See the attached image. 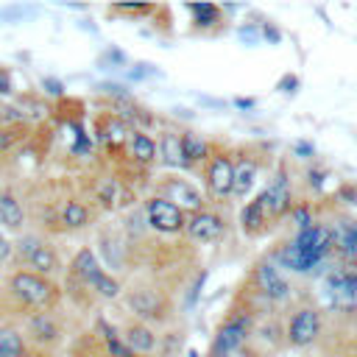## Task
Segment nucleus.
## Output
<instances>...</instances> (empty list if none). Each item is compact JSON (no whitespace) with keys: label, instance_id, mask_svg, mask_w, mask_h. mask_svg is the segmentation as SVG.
Returning a JSON list of instances; mask_svg holds the SVG:
<instances>
[{"label":"nucleus","instance_id":"1","mask_svg":"<svg viewBox=\"0 0 357 357\" xmlns=\"http://www.w3.org/2000/svg\"><path fill=\"white\" fill-rule=\"evenodd\" d=\"M8 287L28 307H47L56 298V284L47 282L45 276L33 273V271H17V273H11Z\"/></svg>","mask_w":357,"mask_h":357},{"label":"nucleus","instance_id":"2","mask_svg":"<svg viewBox=\"0 0 357 357\" xmlns=\"http://www.w3.org/2000/svg\"><path fill=\"white\" fill-rule=\"evenodd\" d=\"M145 212H148V223L162 234H176V231L184 229V212L176 204H170L167 198H162V195L151 198L145 204Z\"/></svg>","mask_w":357,"mask_h":357},{"label":"nucleus","instance_id":"3","mask_svg":"<svg viewBox=\"0 0 357 357\" xmlns=\"http://www.w3.org/2000/svg\"><path fill=\"white\" fill-rule=\"evenodd\" d=\"M318 329H321L318 312L312 307H301L293 312V318L287 324V337L293 346H310L318 337Z\"/></svg>","mask_w":357,"mask_h":357},{"label":"nucleus","instance_id":"4","mask_svg":"<svg viewBox=\"0 0 357 357\" xmlns=\"http://www.w3.org/2000/svg\"><path fill=\"white\" fill-rule=\"evenodd\" d=\"M251 321L245 315H231L229 321H223L215 332V340H212V349L215 351H223V354H234L240 346H243V337L248 332Z\"/></svg>","mask_w":357,"mask_h":357},{"label":"nucleus","instance_id":"5","mask_svg":"<svg viewBox=\"0 0 357 357\" xmlns=\"http://www.w3.org/2000/svg\"><path fill=\"white\" fill-rule=\"evenodd\" d=\"M231 173H234V162L223 153L212 156L209 159V167H206V187L215 198H226L231 195Z\"/></svg>","mask_w":357,"mask_h":357},{"label":"nucleus","instance_id":"6","mask_svg":"<svg viewBox=\"0 0 357 357\" xmlns=\"http://www.w3.org/2000/svg\"><path fill=\"white\" fill-rule=\"evenodd\" d=\"M257 284L259 290L271 298V301H287L290 298V284L287 279L282 276V271L273 265V262H259L257 265Z\"/></svg>","mask_w":357,"mask_h":357},{"label":"nucleus","instance_id":"7","mask_svg":"<svg viewBox=\"0 0 357 357\" xmlns=\"http://www.w3.org/2000/svg\"><path fill=\"white\" fill-rule=\"evenodd\" d=\"M162 190H165V195L162 198H167L170 204H176L178 209L184 206V209H192V212H201V206H204V198H201V192L190 184V181H184V178H176V176H167V181L162 184Z\"/></svg>","mask_w":357,"mask_h":357},{"label":"nucleus","instance_id":"8","mask_svg":"<svg viewBox=\"0 0 357 357\" xmlns=\"http://www.w3.org/2000/svg\"><path fill=\"white\" fill-rule=\"evenodd\" d=\"M184 226H187V234L198 243H215L223 234V220L215 212H204V209L195 212L190 218V223H184Z\"/></svg>","mask_w":357,"mask_h":357},{"label":"nucleus","instance_id":"9","mask_svg":"<svg viewBox=\"0 0 357 357\" xmlns=\"http://www.w3.org/2000/svg\"><path fill=\"white\" fill-rule=\"evenodd\" d=\"M128 307H131L134 315L148 318V321L162 318V310H165L162 296H159L156 290H151V287H137V290H131V293H128Z\"/></svg>","mask_w":357,"mask_h":357},{"label":"nucleus","instance_id":"10","mask_svg":"<svg viewBox=\"0 0 357 357\" xmlns=\"http://www.w3.org/2000/svg\"><path fill=\"white\" fill-rule=\"evenodd\" d=\"M259 204H262V209L271 212V215H284V212H290V209H293V198H290L287 181H284L282 176H279L276 181H271V184L265 187V192L259 195Z\"/></svg>","mask_w":357,"mask_h":357},{"label":"nucleus","instance_id":"11","mask_svg":"<svg viewBox=\"0 0 357 357\" xmlns=\"http://www.w3.org/2000/svg\"><path fill=\"white\" fill-rule=\"evenodd\" d=\"M326 287H329V296H332V304L337 307H351L354 304V290H357V273H346V271H335L329 273L326 279Z\"/></svg>","mask_w":357,"mask_h":357},{"label":"nucleus","instance_id":"12","mask_svg":"<svg viewBox=\"0 0 357 357\" xmlns=\"http://www.w3.org/2000/svg\"><path fill=\"white\" fill-rule=\"evenodd\" d=\"M329 231V245H335L343 257H354L357 248V220L354 218H337V223Z\"/></svg>","mask_w":357,"mask_h":357},{"label":"nucleus","instance_id":"13","mask_svg":"<svg viewBox=\"0 0 357 357\" xmlns=\"http://www.w3.org/2000/svg\"><path fill=\"white\" fill-rule=\"evenodd\" d=\"M120 340L126 343V349L131 354H151L156 349V332L148 324H131V326H126Z\"/></svg>","mask_w":357,"mask_h":357},{"label":"nucleus","instance_id":"14","mask_svg":"<svg viewBox=\"0 0 357 357\" xmlns=\"http://www.w3.org/2000/svg\"><path fill=\"white\" fill-rule=\"evenodd\" d=\"M0 226H6L11 231H20L25 226V209L17 201V195L8 190L0 192Z\"/></svg>","mask_w":357,"mask_h":357},{"label":"nucleus","instance_id":"15","mask_svg":"<svg viewBox=\"0 0 357 357\" xmlns=\"http://www.w3.org/2000/svg\"><path fill=\"white\" fill-rule=\"evenodd\" d=\"M156 156H162L165 167H190L184 153H181V137L173 131H165L162 142L156 145Z\"/></svg>","mask_w":357,"mask_h":357},{"label":"nucleus","instance_id":"16","mask_svg":"<svg viewBox=\"0 0 357 357\" xmlns=\"http://www.w3.org/2000/svg\"><path fill=\"white\" fill-rule=\"evenodd\" d=\"M254 181H257V165H254V162H248V159L234 162V173H231V192H234L237 198H243V195H248V192H251Z\"/></svg>","mask_w":357,"mask_h":357},{"label":"nucleus","instance_id":"17","mask_svg":"<svg viewBox=\"0 0 357 357\" xmlns=\"http://www.w3.org/2000/svg\"><path fill=\"white\" fill-rule=\"evenodd\" d=\"M25 262H28V268H33V273H39V276H45V279H47V273H53V271L59 268V257H56V251H53L47 243H42Z\"/></svg>","mask_w":357,"mask_h":357},{"label":"nucleus","instance_id":"18","mask_svg":"<svg viewBox=\"0 0 357 357\" xmlns=\"http://www.w3.org/2000/svg\"><path fill=\"white\" fill-rule=\"evenodd\" d=\"M70 268H73V276H78L84 284H86L95 273H100V271H103V268H100V262H98V257H95L89 248H81V251L73 257V265H70Z\"/></svg>","mask_w":357,"mask_h":357},{"label":"nucleus","instance_id":"19","mask_svg":"<svg viewBox=\"0 0 357 357\" xmlns=\"http://www.w3.org/2000/svg\"><path fill=\"white\" fill-rule=\"evenodd\" d=\"M28 329H31L33 340H39V343H53V340L59 337L56 321H53L50 315H45V312H36V315L28 321Z\"/></svg>","mask_w":357,"mask_h":357},{"label":"nucleus","instance_id":"20","mask_svg":"<svg viewBox=\"0 0 357 357\" xmlns=\"http://www.w3.org/2000/svg\"><path fill=\"white\" fill-rule=\"evenodd\" d=\"M131 156H134L139 165H151V162L156 159V139L148 137V134H142V131H137V134L131 137Z\"/></svg>","mask_w":357,"mask_h":357},{"label":"nucleus","instance_id":"21","mask_svg":"<svg viewBox=\"0 0 357 357\" xmlns=\"http://www.w3.org/2000/svg\"><path fill=\"white\" fill-rule=\"evenodd\" d=\"M0 357H25V340L11 326H0Z\"/></svg>","mask_w":357,"mask_h":357},{"label":"nucleus","instance_id":"22","mask_svg":"<svg viewBox=\"0 0 357 357\" xmlns=\"http://www.w3.org/2000/svg\"><path fill=\"white\" fill-rule=\"evenodd\" d=\"M61 223L67 229H81L89 223V209L81 204V201H67L61 206Z\"/></svg>","mask_w":357,"mask_h":357},{"label":"nucleus","instance_id":"23","mask_svg":"<svg viewBox=\"0 0 357 357\" xmlns=\"http://www.w3.org/2000/svg\"><path fill=\"white\" fill-rule=\"evenodd\" d=\"M86 284H89V287H92V290H95L100 298H109V301H112V298H117V296H120V290H123V287L117 284V279H114V276H109L106 271L95 273V276L86 282Z\"/></svg>","mask_w":357,"mask_h":357},{"label":"nucleus","instance_id":"24","mask_svg":"<svg viewBox=\"0 0 357 357\" xmlns=\"http://www.w3.org/2000/svg\"><path fill=\"white\" fill-rule=\"evenodd\" d=\"M181 153H184L187 165H192V162H198V159H206V156H209V148H206V142L198 139L195 134H184V137H181Z\"/></svg>","mask_w":357,"mask_h":357},{"label":"nucleus","instance_id":"25","mask_svg":"<svg viewBox=\"0 0 357 357\" xmlns=\"http://www.w3.org/2000/svg\"><path fill=\"white\" fill-rule=\"evenodd\" d=\"M187 11L195 17V25H201V28L215 25V22H218V17H220L218 6H212V3H190V6H187Z\"/></svg>","mask_w":357,"mask_h":357},{"label":"nucleus","instance_id":"26","mask_svg":"<svg viewBox=\"0 0 357 357\" xmlns=\"http://www.w3.org/2000/svg\"><path fill=\"white\" fill-rule=\"evenodd\" d=\"M262 218H265V209H262V204H259V198H257V201H248V204L243 206V215H240V220H243V226H245L248 231H254V229H259V223H262Z\"/></svg>","mask_w":357,"mask_h":357},{"label":"nucleus","instance_id":"27","mask_svg":"<svg viewBox=\"0 0 357 357\" xmlns=\"http://www.w3.org/2000/svg\"><path fill=\"white\" fill-rule=\"evenodd\" d=\"M98 243H100V251H103V257H106V262H109L112 268H114V265H120V254H117V251L123 248V245H120V240H117L114 234H109V231H103V234L98 237Z\"/></svg>","mask_w":357,"mask_h":357},{"label":"nucleus","instance_id":"28","mask_svg":"<svg viewBox=\"0 0 357 357\" xmlns=\"http://www.w3.org/2000/svg\"><path fill=\"white\" fill-rule=\"evenodd\" d=\"M39 245H42V237H36V234H22V237L17 240V254H20L22 259H28Z\"/></svg>","mask_w":357,"mask_h":357},{"label":"nucleus","instance_id":"29","mask_svg":"<svg viewBox=\"0 0 357 357\" xmlns=\"http://www.w3.org/2000/svg\"><path fill=\"white\" fill-rule=\"evenodd\" d=\"M290 212H293V220H296L298 231H301V229H310V226H312V215H310V206H293Z\"/></svg>","mask_w":357,"mask_h":357},{"label":"nucleus","instance_id":"30","mask_svg":"<svg viewBox=\"0 0 357 357\" xmlns=\"http://www.w3.org/2000/svg\"><path fill=\"white\" fill-rule=\"evenodd\" d=\"M11 251H14V245L8 243V237L0 231V262H6L8 257H11Z\"/></svg>","mask_w":357,"mask_h":357},{"label":"nucleus","instance_id":"31","mask_svg":"<svg viewBox=\"0 0 357 357\" xmlns=\"http://www.w3.org/2000/svg\"><path fill=\"white\" fill-rule=\"evenodd\" d=\"M204 279H206V273H201V276H198V282H195V287H192V293L187 296V307H192V304L198 301V296H201V284H204Z\"/></svg>","mask_w":357,"mask_h":357},{"label":"nucleus","instance_id":"32","mask_svg":"<svg viewBox=\"0 0 357 357\" xmlns=\"http://www.w3.org/2000/svg\"><path fill=\"white\" fill-rule=\"evenodd\" d=\"M11 92V75L0 67V95H8Z\"/></svg>","mask_w":357,"mask_h":357},{"label":"nucleus","instance_id":"33","mask_svg":"<svg viewBox=\"0 0 357 357\" xmlns=\"http://www.w3.org/2000/svg\"><path fill=\"white\" fill-rule=\"evenodd\" d=\"M45 86H47V92H50V95H61V84H59V81L45 78Z\"/></svg>","mask_w":357,"mask_h":357},{"label":"nucleus","instance_id":"34","mask_svg":"<svg viewBox=\"0 0 357 357\" xmlns=\"http://www.w3.org/2000/svg\"><path fill=\"white\" fill-rule=\"evenodd\" d=\"M262 31H265V36H268V39H271V42H279V39H282V33H279V31H276V28H273V25H265V28H262Z\"/></svg>","mask_w":357,"mask_h":357},{"label":"nucleus","instance_id":"35","mask_svg":"<svg viewBox=\"0 0 357 357\" xmlns=\"http://www.w3.org/2000/svg\"><path fill=\"white\" fill-rule=\"evenodd\" d=\"M296 84H298V81H296L293 75H287V78L279 84V89H284V92H293V86H296Z\"/></svg>","mask_w":357,"mask_h":357},{"label":"nucleus","instance_id":"36","mask_svg":"<svg viewBox=\"0 0 357 357\" xmlns=\"http://www.w3.org/2000/svg\"><path fill=\"white\" fill-rule=\"evenodd\" d=\"M296 153H312V145L310 142H298L296 145Z\"/></svg>","mask_w":357,"mask_h":357},{"label":"nucleus","instance_id":"37","mask_svg":"<svg viewBox=\"0 0 357 357\" xmlns=\"http://www.w3.org/2000/svg\"><path fill=\"white\" fill-rule=\"evenodd\" d=\"M6 145H8V131H3V128H0V151H3Z\"/></svg>","mask_w":357,"mask_h":357},{"label":"nucleus","instance_id":"38","mask_svg":"<svg viewBox=\"0 0 357 357\" xmlns=\"http://www.w3.org/2000/svg\"><path fill=\"white\" fill-rule=\"evenodd\" d=\"M310 178H312V184H315V187H321V173H318V170H312V173H310Z\"/></svg>","mask_w":357,"mask_h":357},{"label":"nucleus","instance_id":"39","mask_svg":"<svg viewBox=\"0 0 357 357\" xmlns=\"http://www.w3.org/2000/svg\"><path fill=\"white\" fill-rule=\"evenodd\" d=\"M237 106H243V109H251V106H254V100H245V98H243V100H237Z\"/></svg>","mask_w":357,"mask_h":357},{"label":"nucleus","instance_id":"40","mask_svg":"<svg viewBox=\"0 0 357 357\" xmlns=\"http://www.w3.org/2000/svg\"><path fill=\"white\" fill-rule=\"evenodd\" d=\"M209 357H229V354H223V351H215V349H209Z\"/></svg>","mask_w":357,"mask_h":357},{"label":"nucleus","instance_id":"41","mask_svg":"<svg viewBox=\"0 0 357 357\" xmlns=\"http://www.w3.org/2000/svg\"><path fill=\"white\" fill-rule=\"evenodd\" d=\"M190 357H198V351H190Z\"/></svg>","mask_w":357,"mask_h":357}]
</instances>
